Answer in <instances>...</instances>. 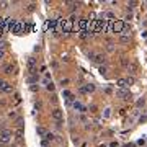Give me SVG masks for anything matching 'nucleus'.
Here are the masks:
<instances>
[{
    "mask_svg": "<svg viewBox=\"0 0 147 147\" xmlns=\"http://www.w3.org/2000/svg\"><path fill=\"white\" fill-rule=\"evenodd\" d=\"M10 141H12V131H10V129H2V131H0V142L8 144Z\"/></svg>",
    "mask_w": 147,
    "mask_h": 147,
    "instance_id": "f257e3e1",
    "label": "nucleus"
},
{
    "mask_svg": "<svg viewBox=\"0 0 147 147\" xmlns=\"http://www.w3.org/2000/svg\"><path fill=\"white\" fill-rule=\"evenodd\" d=\"M88 57L92 59L95 64H105V62H106V56H105V54H95V52H88Z\"/></svg>",
    "mask_w": 147,
    "mask_h": 147,
    "instance_id": "f03ea898",
    "label": "nucleus"
},
{
    "mask_svg": "<svg viewBox=\"0 0 147 147\" xmlns=\"http://www.w3.org/2000/svg\"><path fill=\"white\" fill-rule=\"evenodd\" d=\"M26 67H28V72H30L31 75H35V74H36V59L35 57H28Z\"/></svg>",
    "mask_w": 147,
    "mask_h": 147,
    "instance_id": "7ed1b4c3",
    "label": "nucleus"
},
{
    "mask_svg": "<svg viewBox=\"0 0 147 147\" xmlns=\"http://www.w3.org/2000/svg\"><path fill=\"white\" fill-rule=\"evenodd\" d=\"M51 116H52V119H54L56 123H62L64 114H62V110L61 108H54L52 111H51Z\"/></svg>",
    "mask_w": 147,
    "mask_h": 147,
    "instance_id": "20e7f679",
    "label": "nucleus"
},
{
    "mask_svg": "<svg viewBox=\"0 0 147 147\" xmlns=\"http://www.w3.org/2000/svg\"><path fill=\"white\" fill-rule=\"evenodd\" d=\"M116 95L121 98V100H129V98H131V93H129L128 90H124V88H118Z\"/></svg>",
    "mask_w": 147,
    "mask_h": 147,
    "instance_id": "39448f33",
    "label": "nucleus"
},
{
    "mask_svg": "<svg viewBox=\"0 0 147 147\" xmlns=\"http://www.w3.org/2000/svg\"><path fill=\"white\" fill-rule=\"evenodd\" d=\"M113 31H114V33H124V23L123 21H116V23H113Z\"/></svg>",
    "mask_w": 147,
    "mask_h": 147,
    "instance_id": "423d86ee",
    "label": "nucleus"
},
{
    "mask_svg": "<svg viewBox=\"0 0 147 147\" xmlns=\"http://www.w3.org/2000/svg\"><path fill=\"white\" fill-rule=\"evenodd\" d=\"M72 106H74V110H75V111H80V113H85V111H87V108L80 103V101H74Z\"/></svg>",
    "mask_w": 147,
    "mask_h": 147,
    "instance_id": "0eeeda50",
    "label": "nucleus"
},
{
    "mask_svg": "<svg viewBox=\"0 0 147 147\" xmlns=\"http://www.w3.org/2000/svg\"><path fill=\"white\" fill-rule=\"evenodd\" d=\"M0 90H2L3 93H12V92H13V87H12V83H8V82H5V83H3V87H2Z\"/></svg>",
    "mask_w": 147,
    "mask_h": 147,
    "instance_id": "6e6552de",
    "label": "nucleus"
},
{
    "mask_svg": "<svg viewBox=\"0 0 147 147\" xmlns=\"http://www.w3.org/2000/svg\"><path fill=\"white\" fill-rule=\"evenodd\" d=\"M128 72H129V74H136V72H137V62H129Z\"/></svg>",
    "mask_w": 147,
    "mask_h": 147,
    "instance_id": "1a4fd4ad",
    "label": "nucleus"
},
{
    "mask_svg": "<svg viewBox=\"0 0 147 147\" xmlns=\"http://www.w3.org/2000/svg\"><path fill=\"white\" fill-rule=\"evenodd\" d=\"M13 70H15V66H13V64H7V66L3 67V72L7 74V75H10V74H13Z\"/></svg>",
    "mask_w": 147,
    "mask_h": 147,
    "instance_id": "9d476101",
    "label": "nucleus"
},
{
    "mask_svg": "<svg viewBox=\"0 0 147 147\" xmlns=\"http://www.w3.org/2000/svg\"><path fill=\"white\" fill-rule=\"evenodd\" d=\"M116 85L119 87V88H126V87H128V80H126V78H118Z\"/></svg>",
    "mask_w": 147,
    "mask_h": 147,
    "instance_id": "9b49d317",
    "label": "nucleus"
},
{
    "mask_svg": "<svg viewBox=\"0 0 147 147\" xmlns=\"http://www.w3.org/2000/svg\"><path fill=\"white\" fill-rule=\"evenodd\" d=\"M129 41H131V36H128V35H121L119 36V43L126 44V43H129Z\"/></svg>",
    "mask_w": 147,
    "mask_h": 147,
    "instance_id": "f8f14e48",
    "label": "nucleus"
},
{
    "mask_svg": "<svg viewBox=\"0 0 147 147\" xmlns=\"http://www.w3.org/2000/svg\"><path fill=\"white\" fill-rule=\"evenodd\" d=\"M83 88H85V92H87V93H92V92H95V85H93V83H87V85L83 87Z\"/></svg>",
    "mask_w": 147,
    "mask_h": 147,
    "instance_id": "ddd939ff",
    "label": "nucleus"
},
{
    "mask_svg": "<svg viewBox=\"0 0 147 147\" xmlns=\"http://www.w3.org/2000/svg\"><path fill=\"white\" fill-rule=\"evenodd\" d=\"M46 90H47V92H54V90H56V85L52 83V82H49V83H46Z\"/></svg>",
    "mask_w": 147,
    "mask_h": 147,
    "instance_id": "4468645a",
    "label": "nucleus"
},
{
    "mask_svg": "<svg viewBox=\"0 0 147 147\" xmlns=\"http://www.w3.org/2000/svg\"><path fill=\"white\" fill-rule=\"evenodd\" d=\"M15 124H16V128H18V129H23V118H18V119L15 121Z\"/></svg>",
    "mask_w": 147,
    "mask_h": 147,
    "instance_id": "2eb2a0df",
    "label": "nucleus"
},
{
    "mask_svg": "<svg viewBox=\"0 0 147 147\" xmlns=\"http://www.w3.org/2000/svg\"><path fill=\"white\" fill-rule=\"evenodd\" d=\"M46 134H47V132H46V129H44V128H38V136L46 137Z\"/></svg>",
    "mask_w": 147,
    "mask_h": 147,
    "instance_id": "dca6fc26",
    "label": "nucleus"
},
{
    "mask_svg": "<svg viewBox=\"0 0 147 147\" xmlns=\"http://www.w3.org/2000/svg\"><path fill=\"white\" fill-rule=\"evenodd\" d=\"M70 28H72V21H67V23H66V26H64V33H69V31H70Z\"/></svg>",
    "mask_w": 147,
    "mask_h": 147,
    "instance_id": "f3484780",
    "label": "nucleus"
},
{
    "mask_svg": "<svg viewBox=\"0 0 147 147\" xmlns=\"http://www.w3.org/2000/svg\"><path fill=\"white\" fill-rule=\"evenodd\" d=\"M136 105H137V108H144V106H146V100H144V98H142V100H137V103H136Z\"/></svg>",
    "mask_w": 147,
    "mask_h": 147,
    "instance_id": "a211bd4d",
    "label": "nucleus"
},
{
    "mask_svg": "<svg viewBox=\"0 0 147 147\" xmlns=\"http://www.w3.org/2000/svg\"><path fill=\"white\" fill-rule=\"evenodd\" d=\"M36 82H38V77H35V75L28 77V83H36Z\"/></svg>",
    "mask_w": 147,
    "mask_h": 147,
    "instance_id": "6ab92c4d",
    "label": "nucleus"
},
{
    "mask_svg": "<svg viewBox=\"0 0 147 147\" xmlns=\"http://www.w3.org/2000/svg\"><path fill=\"white\" fill-rule=\"evenodd\" d=\"M110 116H111V110L106 108V110H105V113H103V118H110Z\"/></svg>",
    "mask_w": 147,
    "mask_h": 147,
    "instance_id": "aec40b11",
    "label": "nucleus"
},
{
    "mask_svg": "<svg viewBox=\"0 0 147 147\" xmlns=\"http://www.w3.org/2000/svg\"><path fill=\"white\" fill-rule=\"evenodd\" d=\"M52 139H54V136L51 134V132H47V134H46V137H44V141H47V142H49V141H52Z\"/></svg>",
    "mask_w": 147,
    "mask_h": 147,
    "instance_id": "412c9836",
    "label": "nucleus"
},
{
    "mask_svg": "<svg viewBox=\"0 0 147 147\" xmlns=\"http://www.w3.org/2000/svg\"><path fill=\"white\" fill-rule=\"evenodd\" d=\"M7 47V41H0V51H3Z\"/></svg>",
    "mask_w": 147,
    "mask_h": 147,
    "instance_id": "4be33fe9",
    "label": "nucleus"
},
{
    "mask_svg": "<svg viewBox=\"0 0 147 147\" xmlns=\"http://www.w3.org/2000/svg\"><path fill=\"white\" fill-rule=\"evenodd\" d=\"M8 118H10V119L16 118V111H10V113H8Z\"/></svg>",
    "mask_w": 147,
    "mask_h": 147,
    "instance_id": "5701e85b",
    "label": "nucleus"
},
{
    "mask_svg": "<svg viewBox=\"0 0 147 147\" xmlns=\"http://www.w3.org/2000/svg\"><path fill=\"white\" fill-rule=\"evenodd\" d=\"M126 80H128V85H132V83H134V77H128Z\"/></svg>",
    "mask_w": 147,
    "mask_h": 147,
    "instance_id": "b1692460",
    "label": "nucleus"
},
{
    "mask_svg": "<svg viewBox=\"0 0 147 147\" xmlns=\"http://www.w3.org/2000/svg\"><path fill=\"white\" fill-rule=\"evenodd\" d=\"M69 78H62V80H61V85H67V83H69Z\"/></svg>",
    "mask_w": 147,
    "mask_h": 147,
    "instance_id": "393cba45",
    "label": "nucleus"
},
{
    "mask_svg": "<svg viewBox=\"0 0 147 147\" xmlns=\"http://www.w3.org/2000/svg\"><path fill=\"white\" fill-rule=\"evenodd\" d=\"M106 18H110V20H113V18H114V13H111V12H108V13H106Z\"/></svg>",
    "mask_w": 147,
    "mask_h": 147,
    "instance_id": "a878e982",
    "label": "nucleus"
},
{
    "mask_svg": "<svg viewBox=\"0 0 147 147\" xmlns=\"http://www.w3.org/2000/svg\"><path fill=\"white\" fill-rule=\"evenodd\" d=\"M146 121H147V116H141V118H139V123H141V124L146 123Z\"/></svg>",
    "mask_w": 147,
    "mask_h": 147,
    "instance_id": "bb28decb",
    "label": "nucleus"
},
{
    "mask_svg": "<svg viewBox=\"0 0 147 147\" xmlns=\"http://www.w3.org/2000/svg\"><path fill=\"white\" fill-rule=\"evenodd\" d=\"M108 72V69H106V67H100V74H106Z\"/></svg>",
    "mask_w": 147,
    "mask_h": 147,
    "instance_id": "cd10ccee",
    "label": "nucleus"
},
{
    "mask_svg": "<svg viewBox=\"0 0 147 147\" xmlns=\"http://www.w3.org/2000/svg\"><path fill=\"white\" fill-rule=\"evenodd\" d=\"M15 101H16V103H20V93H15Z\"/></svg>",
    "mask_w": 147,
    "mask_h": 147,
    "instance_id": "c85d7f7f",
    "label": "nucleus"
},
{
    "mask_svg": "<svg viewBox=\"0 0 147 147\" xmlns=\"http://www.w3.org/2000/svg\"><path fill=\"white\" fill-rule=\"evenodd\" d=\"M35 7H36V5H35V3H31V5H30V7H28V10H30V12H33V10H35Z\"/></svg>",
    "mask_w": 147,
    "mask_h": 147,
    "instance_id": "c756f323",
    "label": "nucleus"
},
{
    "mask_svg": "<svg viewBox=\"0 0 147 147\" xmlns=\"http://www.w3.org/2000/svg\"><path fill=\"white\" fill-rule=\"evenodd\" d=\"M85 25H87L85 20H80V26H82V28H85Z\"/></svg>",
    "mask_w": 147,
    "mask_h": 147,
    "instance_id": "7c9ffc66",
    "label": "nucleus"
},
{
    "mask_svg": "<svg viewBox=\"0 0 147 147\" xmlns=\"http://www.w3.org/2000/svg\"><path fill=\"white\" fill-rule=\"evenodd\" d=\"M3 57H5V51H0V61H2Z\"/></svg>",
    "mask_w": 147,
    "mask_h": 147,
    "instance_id": "2f4dec72",
    "label": "nucleus"
},
{
    "mask_svg": "<svg viewBox=\"0 0 147 147\" xmlns=\"http://www.w3.org/2000/svg\"><path fill=\"white\" fill-rule=\"evenodd\" d=\"M144 142H146L144 139H139V141H137V144H139V146H144Z\"/></svg>",
    "mask_w": 147,
    "mask_h": 147,
    "instance_id": "473e14b6",
    "label": "nucleus"
},
{
    "mask_svg": "<svg viewBox=\"0 0 147 147\" xmlns=\"http://www.w3.org/2000/svg\"><path fill=\"white\" fill-rule=\"evenodd\" d=\"M43 147H49V144H47V141H43V144H41Z\"/></svg>",
    "mask_w": 147,
    "mask_h": 147,
    "instance_id": "72a5a7b5",
    "label": "nucleus"
},
{
    "mask_svg": "<svg viewBox=\"0 0 147 147\" xmlns=\"http://www.w3.org/2000/svg\"><path fill=\"white\" fill-rule=\"evenodd\" d=\"M110 147H118V142H111V144H110Z\"/></svg>",
    "mask_w": 147,
    "mask_h": 147,
    "instance_id": "f704fd0d",
    "label": "nucleus"
},
{
    "mask_svg": "<svg viewBox=\"0 0 147 147\" xmlns=\"http://www.w3.org/2000/svg\"><path fill=\"white\" fill-rule=\"evenodd\" d=\"M3 83H5V82L2 80V78H0V88H2V87H3Z\"/></svg>",
    "mask_w": 147,
    "mask_h": 147,
    "instance_id": "c9c22d12",
    "label": "nucleus"
},
{
    "mask_svg": "<svg viewBox=\"0 0 147 147\" xmlns=\"http://www.w3.org/2000/svg\"><path fill=\"white\" fill-rule=\"evenodd\" d=\"M124 147H134V144H126Z\"/></svg>",
    "mask_w": 147,
    "mask_h": 147,
    "instance_id": "e433bc0d",
    "label": "nucleus"
},
{
    "mask_svg": "<svg viewBox=\"0 0 147 147\" xmlns=\"http://www.w3.org/2000/svg\"><path fill=\"white\" fill-rule=\"evenodd\" d=\"M98 147H108V146H106V144H100V146H98Z\"/></svg>",
    "mask_w": 147,
    "mask_h": 147,
    "instance_id": "4c0bfd02",
    "label": "nucleus"
},
{
    "mask_svg": "<svg viewBox=\"0 0 147 147\" xmlns=\"http://www.w3.org/2000/svg\"><path fill=\"white\" fill-rule=\"evenodd\" d=\"M142 35H144V36H146V38H147V31H144V33H142Z\"/></svg>",
    "mask_w": 147,
    "mask_h": 147,
    "instance_id": "58836bf2",
    "label": "nucleus"
}]
</instances>
